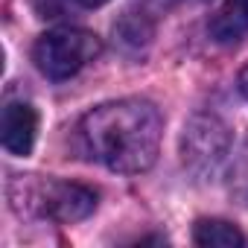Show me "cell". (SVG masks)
Returning <instances> with one entry per match:
<instances>
[{
	"mask_svg": "<svg viewBox=\"0 0 248 248\" xmlns=\"http://www.w3.org/2000/svg\"><path fill=\"white\" fill-rule=\"evenodd\" d=\"M207 30L216 44H236L248 32V0H222Z\"/></svg>",
	"mask_w": 248,
	"mask_h": 248,
	"instance_id": "cell-6",
	"label": "cell"
},
{
	"mask_svg": "<svg viewBox=\"0 0 248 248\" xmlns=\"http://www.w3.org/2000/svg\"><path fill=\"white\" fill-rule=\"evenodd\" d=\"M114 35L120 44L126 47H146L149 38H152V24L143 18V15H126L120 18V24H114Z\"/></svg>",
	"mask_w": 248,
	"mask_h": 248,
	"instance_id": "cell-8",
	"label": "cell"
},
{
	"mask_svg": "<svg viewBox=\"0 0 248 248\" xmlns=\"http://www.w3.org/2000/svg\"><path fill=\"white\" fill-rule=\"evenodd\" d=\"M102 44L93 32L88 30H76V27H59L44 32L35 47H32V59L35 67L47 76V79H70L76 76L88 62H93L99 56Z\"/></svg>",
	"mask_w": 248,
	"mask_h": 248,
	"instance_id": "cell-3",
	"label": "cell"
},
{
	"mask_svg": "<svg viewBox=\"0 0 248 248\" xmlns=\"http://www.w3.org/2000/svg\"><path fill=\"white\" fill-rule=\"evenodd\" d=\"M196 245L204 248H233V245H245V236L239 228H233L225 219H199L196 231H193Z\"/></svg>",
	"mask_w": 248,
	"mask_h": 248,
	"instance_id": "cell-7",
	"label": "cell"
},
{
	"mask_svg": "<svg viewBox=\"0 0 248 248\" xmlns=\"http://www.w3.org/2000/svg\"><path fill=\"white\" fill-rule=\"evenodd\" d=\"M231 152V132L213 114H196L181 132L184 167L196 175H213Z\"/></svg>",
	"mask_w": 248,
	"mask_h": 248,
	"instance_id": "cell-4",
	"label": "cell"
},
{
	"mask_svg": "<svg viewBox=\"0 0 248 248\" xmlns=\"http://www.w3.org/2000/svg\"><path fill=\"white\" fill-rule=\"evenodd\" d=\"M38 135V114L27 102H9L0 120V140L12 155H30Z\"/></svg>",
	"mask_w": 248,
	"mask_h": 248,
	"instance_id": "cell-5",
	"label": "cell"
},
{
	"mask_svg": "<svg viewBox=\"0 0 248 248\" xmlns=\"http://www.w3.org/2000/svg\"><path fill=\"white\" fill-rule=\"evenodd\" d=\"M79 3H82V6H91V9H93V6H102V3H108V0H79Z\"/></svg>",
	"mask_w": 248,
	"mask_h": 248,
	"instance_id": "cell-11",
	"label": "cell"
},
{
	"mask_svg": "<svg viewBox=\"0 0 248 248\" xmlns=\"http://www.w3.org/2000/svg\"><path fill=\"white\" fill-rule=\"evenodd\" d=\"M32 6H35L38 18H47V21H56V18H64L67 15L64 0H32Z\"/></svg>",
	"mask_w": 248,
	"mask_h": 248,
	"instance_id": "cell-9",
	"label": "cell"
},
{
	"mask_svg": "<svg viewBox=\"0 0 248 248\" xmlns=\"http://www.w3.org/2000/svg\"><path fill=\"white\" fill-rule=\"evenodd\" d=\"M239 93H242V96L248 99V67H245V70L239 73Z\"/></svg>",
	"mask_w": 248,
	"mask_h": 248,
	"instance_id": "cell-10",
	"label": "cell"
},
{
	"mask_svg": "<svg viewBox=\"0 0 248 248\" xmlns=\"http://www.w3.org/2000/svg\"><path fill=\"white\" fill-rule=\"evenodd\" d=\"M82 140L88 152L114 172H143L155 164L164 120L146 99L102 102L82 117Z\"/></svg>",
	"mask_w": 248,
	"mask_h": 248,
	"instance_id": "cell-1",
	"label": "cell"
},
{
	"mask_svg": "<svg viewBox=\"0 0 248 248\" xmlns=\"http://www.w3.org/2000/svg\"><path fill=\"white\" fill-rule=\"evenodd\" d=\"M9 199L12 207L18 213L30 210L35 216L70 225L79 222L85 216L93 213L96 207V193L85 184H73V181H44V178H24L15 175V181L9 184Z\"/></svg>",
	"mask_w": 248,
	"mask_h": 248,
	"instance_id": "cell-2",
	"label": "cell"
}]
</instances>
